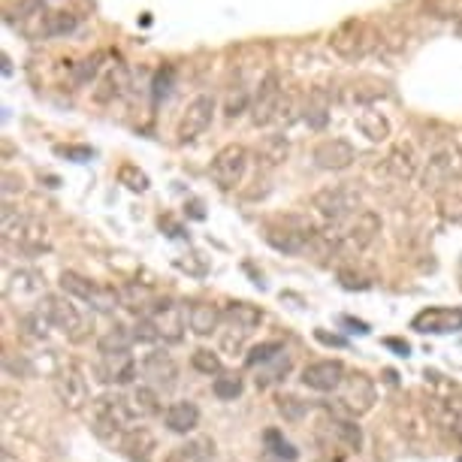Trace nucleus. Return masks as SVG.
Wrapping results in <instances>:
<instances>
[{
	"label": "nucleus",
	"instance_id": "obj_1",
	"mask_svg": "<svg viewBox=\"0 0 462 462\" xmlns=\"http://www.w3.org/2000/svg\"><path fill=\"white\" fill-rule=\"evenodd\" d=\"M139 420L134 411L130 396L121 393H103L91 402V426L100 439H106L112 444H118V439L127 430H134V423Z\"/></svg>",
	"mask_w": 462,
	"mask_h": 462
},
{
	"label": "nucleus",
	"instance_id": "obj_46",
	"mask_svg": "<svg viewBox=\"0 0 462 462\" xmlns=\"http://www.w3.org/2000/svg\"><path fill=\"white\" fill-rule=\"evenodd\" d=\"M118 181H121L125 188L136 190V194H143V190H148V176L136 167V163H125V167L118 170Z\"/></svg>",
	"mask_w": 462,
	"mask_h": 462
},
{
	"label": "nucleus",
	"instance_id": "obj_35",
	"mask_svg": "<svg viewBox=\"0 0 462 462\" xmlns=\"http://www.w3.org/2000/svg\"><path fill=\"white\" fill-rule=\"evenodd\" d=\"M19 329H22L24 338H31V342H42V338H49V333L55 327H51V320L42 315L40 309H31V311H24V315H22Z\"/></svg>",
	"mask_w": 462,
	"mask_h": 462
},
{
	"label": "nucleus",
	"instance_id": "obj_13",
	"mask_svg": "<svg viewBox=\"0 0 462 462\" xmlns=\"http://www.w3.org/2000/svg\"><path fill=\"white\" fill-rule=\"evenodd\" d=\"M245 170H248V148L245 145H226L221 148V152L215 154L212 167H208V172H212L215 185L230 190L236 188L242 179H245Z\"/></svg>",
	"mask_w": 462,
	"mask_h": 462
},
{
	"label": "nucleus",
	"instance_id": "obj_49",
	"mask_svg": "<svg viewBox=\"0 0 462 462\" xmlns=\"http://www.w3.org/2000/svg\"><path fill=\"white\" fill-rule=\"evenodd\" d=\"M134 338H136V342H143V345L161 342L158 329H154V324H152L148 318H136V324H134Z\"/></svg>",
	"mask_w": 462,
	"mask_h": 462
},
{
	"label": "nucleus",
	"instance_id": "obj_11",
	"mask_svg": "<svg viewBox=\"0 0 462 462\" xmlns=\"http://www.w3.org/2000/svg\"><path fill=\"white\" fill-rule=\"evenodd\" d=\"M212 118H215V97L212 94H197L185 106V112H181V118L176 125V139L181 145L194 143V139H199L212 127Z\"/></svg>",
	"mask_w": 462,
	"mask_h": 462
},
{
	"label": "nucleus",
	"instance_id": "obj_25",
	"mask_svg": "<svg viewBox=\"0 0 462 462\" xmlns=\"http://www.w3.org/2000/svg\"><path fill=\"white\" fill-rule=\"evenodd\" d=\"M118 296H121V305H125V309H130L139 318H145L148 311L154 309V302H158V293H154L148 284H139V282L121 284L118 287Z\"/></svg>",
	"mask_w": 462,
	"mask_h": 462
},
{
	"label": "nucleus",
	"instance_id": "obj_37",
	"mask_svg": "<svg viewBox=\"0 0 462 462\" xmlns=\"http://www.w3.org/2000/svg\"><path fill=\"white\" fill-rule=\"evenodd\" d=\"M356 127L363 130V136H369L372 143H383L390 136V121L381 116V112H363L356 118Z\"/></svg>",
	"mask_w": 462,
	"mask_h": 462
},
{
	"label": "nucleus",
	"instance_id": "obj_18",
	"mask_svg": "<svg viewBox=\"0 0 462 462\" xmlns=\"http://www.w3.org/2000/svg\"><path fill=\"white\" fill-rule=\"evenodd\" d=\"M347 378L342 360H318L302 369V383L318 393H338Z\"/></svg>",
	"mask_w": 462,
	"mask_h": 462
},
{
	"label": "nucleus",
	"instance_id": "obj_9",
	"mask_svg": "<svg viewBox=\"0 0 462 462\" xmlns=\"http://www.w3.org/2000/svg\"><path fill=\"white\" fill-rule=\"evenodd\" d=\"M51 390H55L58 402L64 405L67 411H82V408L91 402L88 378H85V372L76 363L60 365L55 372V378H51Z\"/></svg>",
	"mask_w": 462,
	"mask_h": 462
},
{
	"label": "nucleus",
	"instance_id": "obj_32",
	"mask_svg": "<svg viewBox=\"0 0 462 462\" xmlns=\"http://www.w3.org/2000/svg\"><path fill=\"white\" fill-rule=\"evenodd\" d=\"M125 91H127V67L116 64V67H112L109 73L100 79L97 91H94V100H97V103H112L116 97H121Z\"/></svg>",
	"mask_w": 462,
	"mask_h": 462
},
{
	"label": "nucleus",
	"instance_id": "obj_6",
	"mask_svg": "<svg viewBox=\"0 0 462 462\" xmlns=\"http://www.w3.org/2000/svg\"><path fill=\"white\" fill-rule=\"evenodd\" d=\"M374 46V31L363 19H345L329 33V49L345 60H363Z\"/></svg>",
	"mask_w": 462,
	"mask_h": 462
},
{
	"label": "nucleus",
	"instance_id": "obj_2",
	"mask_svg": "<svg viewBox=\"0 0 462 462\" xmlns=\"http://www.w3.org/2000/svg\"><path fill=\"white\" fill-rule=\"evenodd\" d=\"M4 242L22 254H42L49 251V226L37 215L13 212L10 206L4 208Z\"/></svg>",
	"mask_w": 462,
	"mask_h": 462
},
{
	"label": "nucleus",
	"instance_id": "obj_10",
	"mask_svg": "<svg viewBox=\"0 0 462 462\" xmlns=\"http://www.w3.org/2000/svg\"><path fill=\"white\" fill-rule=\"evenodd\" d=\"M282 106H284L282 76H278L275 69H269L254 91V106H251V121H254V127H266V125H273V121H278Z\"/></svg>",
	"mask_w": 462,
	"mask_h": 462
},
{
	"label": "nucleus",
	"instance_id": "obj_39",
	"mask_svg": "<svg viewBox=\"0 0 462 462\" xmlns=\"http://www.w3.org/2000/svg\"><path fill=\"white\" fill-rule=\"evenodd\" d=\"M423 10L439 22H462V0H423Z\"/></svg>",
	"mask_w": 462,
	"mask_h": 462
},
{
	"label": "nucleus",
	"instance_id": "obj_31",
	"mask_svg": "<svg viewBox=\"0 0 462 462\" xmlns=\"http://www.w3.org/2000/svg\"><path fill=\"white\" fill-rule=\"evenodd\" d=\"M435 203L448 221H462V176L450 179L448 185L435 190Z\"/></svg>",
	"mask_w": 462,
	"mask_h": 462
},
{
	"label": "nucleus",
	"instance_id": "obj_30",
	"mask_svg": "<svg viewBox=\"0 0 462 462\" xmlns=\"http://www.w3.org/2000/svg\"><path fill=\"white\" fill-rule=\"evenodd\" d=\"M167 462H215V441L212 439H194L167 453Z\"/></svg>",
	"mask_w": 462,
	"mask_h": 462
},
{
	"label": "nucleus",
	"instance_id": "obj_7",
	"mask_svg": "<svg viewBox=\"0 0 462 462\" xmlns=\"http://www.w3.org/2000/svg\"><path fill=\"white\" fill-rule=\"evenodd\" d=\"M37 309L51 320V327L60 329L69 342H82L85 336H88V320L82 318V311L76 309L73 302L67 300V296H55V293H46L40 300Z\"/></svg>",
	"mask_w": 462,
	"mask_h": 462
},
{
	"label": "nucleus",
	"instance_id": "obj_12",
	"mask_svg": "<svg viewBox=\"0 0 462 462\" xmlns=\"http://www.w3.org/2000/svg\"><path fill=\"white\" fill-rule=\"evenodd\" d=\"M338 402L351 417H363L369 414L374 402H378V393H374V381L365 372H351L338 390Z\"/></svg>",
	"mask_w": 462,
	"mask_h": 462
},
{
	"label": "nucleus",
	"instance_id": "obj_34",
	"mask_svg": "<svg viewBox=\"0 0 462 462\" xmlns=\"http://www.w3.org/2000/svg\"><path fill=\"white\" fill-rule=\"evenodd\" d=\"M134 329H127L125 324H112L106 333L100 336V354H118V351H130V345H134Z\"/></svg>",
	"mask_w": 462,
	"mask_h": 462
},
{
	"label": "nucleus",
	"instance_id": "obj_40",
	"mask_svg": "<svg viewBox=\"0 0 462 462\" xmlns=\"http://www.w3.org/2000/svg\"><path fill=\"white\" fill-rule=\"evenodd\" d=\"M287 372H291V356H287V351H284V354H278L275 360H269L266 365H260L257 387H269L273 381H282Z\"/></svg>",
	"mask_w": 462,
	"mask_h": 462
},
{
	"label": "nucleus",
	"instance_id": "obj_22",
	"mask_svg": "<svg viewBox=\"0 0 462 462\" xmlns=\"http://www.w3.org/2000/svg\"><path fill=\"white\" fill-rule=\"evenodd\" d=\"M118 450L125 453L130 462H152L154 450H158V441L154 435L145 430V426H134L118 439Z\"/></svg>",
	"mask_w": 462,
	"mask_h": 462
},
{
	"label": "nucleus",
	"instance_id": "obj_41",
	"mask_svg": "<svg viewBox=\"0 0 462 462\" xmlns=\"http://www.w3.org/2000/svg\"><path fill=\"white\" fill-rule=\"evenodd\" d=\"M190 365H194L199 374H208V378H217V374L224 372L221 356L215 351H208V347H197V351L190 354Z\"/></svg>",
	"mask_w": 462,
	"mask_h": 462
},
{
	"label": "nucleus",
	"instance_id": "obj_48",
	"mask_svg": "<svg viewBox=\"0 0 462 462\" xmlns=\"http://www.w3.org/2000/svg\"><path fill=\"white\" fill-rule=\"evenodd\" d=\"M100 64H103V55H94V58L79 60V64L73 67V82L76 85H88L94 76L100 73Z\"/></svg>",
	"mask_w": 462,
	"mask_h": 462
},
{
	"label": "nucleus",
	"instance_id": "obj_4",
	"mask_svg": "<svg viewBox=\"0 0 462 462\" xmlns=\"http://www.w3.org/2000/svg\"><path fill=\"white\" fill-rule=\"evenodd\" d=\"M318 226L309 221L305 215H287L278 224H269L263 230V239L282 254H302L305 248L315 242Z\"/></svg>",
	"mask_w": 462,
	"mask_h": 462
},
{
	"label": "nucleus",
	"instance_id": "obj_52",
	"mask_svg": "<svg viewBox=\"0 0 462 462\" xmlns=\"http://www.w3.org/2000/svg\"><path fill=\"white\" fill-rule=\"evenodd\" d=\"M315 338H318V342L329 345V347H345V345H347L342 336H329L327 329H315Z\"/></svg>",
	"mask_w": 462,
	"mask_h": 462
},
{
	"label": "nucleus",
	"instance_id": "obj_21",
	"mask_svg": "<svg viewBox=\"0 0 462 462\" xmlns=\"http://www.w3.org/2000/svg\"><path fill=\"white\" fill-rule=\"evenodd\" d=\"M354 161H356V148L342 136H329L324 143H318V148H315V163L320 170L342 172L351 167Z\"/></svg>",
	"mask_w": 462,
	"mask_h": 462
},
{
	"label": "nucleus",
	"instance_id": "obj_43",
	"mask_svg": "<svg viewBox=\"0 0 462 462\" xmlns=\"http://www.w3.org/2000/svg\"><path fill=\"white\" fill-rule=\"evenodd\" d=\"M284 158H287V139L282 134L266 136L263 145H260V161H263L266 167H278Z\"/></svg>",
	"mask_w": 462,
	"mask_h": 462
},
{
	"label": "nucleus",
	"instance_id": "obj_19",
	"mask_svg": "<svg viewBox=\"0 0 462 462\" xmlns=\"http://www.w3.org/2000/svg\"><path fill=\"white\" fill-rule=\"evenodd\" d=\"M411 329H417V333H432V336L462 333V309H448V305L423 309L420 315H414Z\"/></svg>",
	"mask_w": 462,
	"mask_h": 462
},
{
	"label": "nucleus",
	"instance_id": "obj_17",
	"mask_svg": "<svg viewBox=\"0 0 462 462\" xmlns=\"http://www.w3.org/2000/svg\"><path fill=\"white\" fill-rule=\"evenodd\" d=\"M4 291L13 305H33L37 309L40 300L46 296V278L37 269H15Z\"/></svg>",
	"mask_w": 462,
	"mask_h": 462
},
{
	"label": "nucleus",
	"instance_id": "obj_15",
	"mask_svg": "<svg viewBox=\"0 0 462 462\" xmlns=\"http://www.w3.org/2000/svg\"><path fill=\"white\" fill-rule=\"evenodd\" d=\"M143 378L148 387H154L158 393H170V390H176V383H179V363L172 360V354L167 351H148L143 356Z\"/></svg>",
	"mask_w": 462,
	"mask_h": 462
},
{
	"label": "nucleus",
	"instance_id": "obj_26",
	"mask_svg": "<svg viewBox=\"0 0 462 462\" xmlns=\"http://www.w3.org/2000/svg\"><path fill=\"white\" fill-rule=\"evenodd\" d=\"M163 423H167L170 432L188 435V432H194L197 426H199V408L194 402H188V399H181V402H172L167 411H163Z\"/></svg>",
	"mask_w": 462,
	"mask_h": 462
},
{
	"label": "nucleus",
	"instance_id": "obj_47",
	"mask_svg": "<svg viewBox=\"0 0 462 462\" xmlns=\"http://www.w3.org/2000/svg\"><path fill=\"white\" fill-rule=\"evenodd\" d=\"M305 411H309V405L302 402V399H296V396H278V414L284 417V420H291V423H300Z\"/></svg>",
	"mask_w": 462,
	"mask_h": 462
},
{
	"label": "nucleus",
	"instance_id": "obj_38",
	"mask_svg": "<svg viewBox=\"0 0 462 462\" xmlns=\"http://www.w3.org/2000/svg\"><path fill=\"white\" fill-rule=\"evenodd\" d=\"M263 441H266V450L273 453L278 462H296V459H300V450H296L278 430H266Z\"/></svg>",
	"mask_w": 462,
	"mask_h": 462
},
{
	"label": "nucleus",
	"instance_id": "obj_16",
	"mask_svg": "<svg viewBox=\"0 0 462 462\" xmlns=\"http://www.w3.org/2000/svg\"><path fill=\"white\" fill-rule=\"evenodd\" d=\"M145 318L152 320L154 329H158L161 342L176 345L185 338V309H181L176 300H158Z\"/></svg>",
	"mask_w": 462,
	"mask_h": 462
},
{
	"label": "nucleus",
	"instance_id": "obj_45",
	"mask_svg": "<svg viewBox=\"0 0 462 462\" xmlns=\"http://www.w3.org/2000/svg\"><path fill=\"white\" fill-rule=\"evenodd\" d=\"M278 354H284L282 342H263V345L251 347V354L245 356V363H248V369H257V365H266L269 360H275Z\"/></svg>",
	"mask_w": 462,
	"mask_h": 462
},
{
	"label": "nucleus",
	"instance_id": "obj_29",
	"mask_svg": "<svg viewBox=\"0 0 462 462\" xmlns=\"http://www.w3.org/2000/svg\"><path fill=\"white\" fill-rule=\"evenodd\" d=\"M383 170L390 172L396 181H411L417 176V154L411 145H396L383 161Z\"/></svg>",
	"mask_w": 462,
	"mask_h": 462
},
{
	"label": "nucleus",
	"instance_id": "obj_55",
	"mask_svg": "<svg viewBox=\"0 0 462 462\" xmlns=\"http://www.w3.org/2000/svg\"><path fill=\"white\" fill-rule=\"evenodd\" d=\"M4 462H13V457H10V453H4Z\"/></svg>",
	"mask_w": 462,
	"mask_h": 462
},
{
	"label": "nucleus",
	"instance_id": "obj_14",
	"mask_svg": "<svg viewBox=\"0 0 462 462\" xmlns=\"http://www.w3.org/2000/svg\"><path fill=\"white\" fill-rule=\"evenodd\" d=\"M381 233V217L374 212H356V217L345 224V230L338 233V248L342 254H360L378 239Z\"/></svg>",
	"mask_w": 462,
	"mask_h": 462
},
{
	"label": "nucleus",
	"instance_id": "obj_36",
	"mask_svg": "<svg viewBox=\"0 0 462 462\" xmlns=\"http://www.w3.org/2000/svg\"><path fill=\"white\" fill-rule=\"evenodd\" d=\"M305 125L315 127V130H324L327 118H329V103H327V91H311L309 97V106H305Z\"/></svg>",
	"mask_w": 462,
	"mask_h": 462
},
{
	"label": "nucleus",
	"instance_id": "obj_24",
	"mask_svg": "<svg viewBox=\"0 0 462 462\" xmlns=\"http://www.w3.org/2000/svg\"><path fill=\"white\" fill-rule=\"evenodd\" d=\"M224 324V311L215 302H194L188 309V327L197 336H212Z\"/></svg>",
	"mask_w": 462,
	"mask_h": 462
},
{
	"label": "nucleus",
	"instance_id": "obj_3",
	"mask_svg": "<svg viewBox=\"0 0 462 462\" xmlns=\"http://www.w3.org/2000/svg\"><path fill=\"white\" fill-rule=\"evenodd\" d=\"M263 324V311L251 302H233L230 309H224V324L217 329V342L226 354H242L245 342L254 336V329Z\"/></svg>",
	"mask_w": 462,
	"mask_h": 462
},
{
	"label": "nucleus",
	"instance_id": "obj_23",
	"mask_svg": "<svg viewBox=\"0 0 462 462\" xmlns=\"http://www.w3.org/2000/svg\"><path fill=\"white\" fill-rule=\"evenodd\" d=\"M459 176V170H457V154L453 152H439V154H432L430 163H426V170H423V188L426 190H439L448 185L450 179H457Z\"/></svg>",
	"mask_w": 462,
	"mask_h": 462
},
{
	"label": "nucleus",
	"instance_id": "obj_44",
	"mask_svg": "<svg viewBox=\"0 0 462 462\" xmlns=\"http://www.w3.org/2000/svg\"><path fill=\"white\" fill-rule=\"evenodd\" d=\"M248 106H254V100H251L248 88H233L226 94V103H224V116L230 121H236L242 112H248Z\"/></svg>",
	"mask_w": 462,
	"mask_h": 462
},
{
	"label": "nucleus",
	"instance_id": "obj_50",
	"mask_svg": "<svg viewBox=\"0 0 462 462\" xmlns=\"http://www.w3.org/2000/svg\"><path fill=\"white\" fill-rule=\"evenodd\" d=\"M338 284H342L345 291H369L372 287L363 275L351 273V269H342V273H338Z\"/></svg>",
	"mask_w": 462,
	"mask_h": 462
},
{
	"label": "nucleus",
	"instance_id": "obj_42",
	"mask_svg": "<svg viewBox=\"0 0 462 462\" xmlns=\"http://www.w3.org/2000/svg\"><path fill=\"white\" fill-rule=\"evenodd\" d=\"M212 393L217 399H224V402H230V399L242 396V374H236V372H221L212 381Z\"/></svg>",
	"mask_w": 462,
	"mask_h": 462
},
{
	"label": "nucleus",
	"instance_id": "obj_5",
	"mask_svg": "<svg viewBox=\"0 0 462 462\" xmlns=\"http://www.w3.org/2000/svg\"><path fill=\"white\" fill-rule=\"evenodd\" d=\"M60 291L67 296H76L88 305L91 311H100V315H112V311L121 305V296L116 287H103L91 278H85L79 273H64L60 275Z\"/></svg>",
	"mask_w": 462,
	"mask_h": 462
},
{
	"label": "nucleus",
	"instance_id": "obj_27",
	"mask_svg": "<svg viewBox=\"0 0 462 462\" xmlns=\"http://www.w3.org/2000/svg\"><path fill=\"white\" fill-rule=\"evenodd\" d=\"M324 432H327V439H329V441L342 444V448H347L351 453L363 448V432H360V426H356L354 420H345V417L329 414V417H327V423H324Z\"/></svg>",
	"mask_w": 462,
	"mask_h": 462
},
{
	"label": "nucleus",
	"instance_id": "obj_33",
	"mask_svg": "<svg viewBox=\"0 0 462 462\" xmlns=\"http://www.w3.org/2000/svg\"><path fill=\"white\" fill-rule=\"evenodd\" d=\"M130 402H134V411H136L139 420H145V417H158L163 411L161 393L154 387H148V383H143V387H136L134 393H130Z\"/></svg>",
	"mask_w": 462,
	"mask_h": 462
},
{
	"label": "nucleus",
	"instance_id": "obj_20",
	"mask_svg": "<svg viewBox=\"0 0 462 462\" xmlns=\"http://www.w3.org/2000/svg\"><path fill=\"white\" fill-rule=\"evenodd\" d=\"M94 372H97V381H103V383L127 387V383L136 381L139 365H136L134 354H130V351H118V354H100V360H97V365H94Z\"/></svg>",
	"mask_w": 462,
	"mask_h": 462
},
{
	"label": "nucleus",
	"instance_id": "obj_53",
	"mask_svg": "<svg viewBox=\"0 0 462 462\" xmlns=\"http://www.w3.org/2000/svg\"><path fill=\"white\" fill-rule=\"evenodd\" d=\"M383 347H390V351H396L399 356H408V354H411V345L402 342V338H383Z\"/></svg>",
	"mask_w": 462,
	"mask_h": 462
},
{
	"label": "nucleus",
	"instance_id": "obj_54",
	"mask_svg": "<svg viewBox=\"0 0 462 462\" xmlns=\"http://www.w3.org/2000/svg\"><path fill=\"white\" fill-rule=\"evenodd\" d=\"M15 190L22 194V179H15L13 172H6V176H4V197L10 199V197L15 194Z\"/></svg>",
	"mask_w": 462,
	"mask_h": 462
},
{
	"label": "nucleus",
	"instance_id": "obj_8",
	"mask_svg": "<svg viewBox=\"0 0 462 462\" xmlns=\"http://www.w3.org/2000/svg\"><path fill=\"white\" fill-rule=\"evenodd\" d=\"M360 199H363L360 190H356L354 185H329V188L318 190V194L311 197V206H315L329 224L338 226V224H345L351 215H356Z\"/></svg>",
	"mask_w": 462,
	"mask_h": 462
},
{
	"label": "nucleus",
	"instance_id": "obj_51",
	"mask_svg": "<svg viewBox=\"0 0 462 462\" xmlns=\"http://www.w3.org/2000/svg\"><path fill=\"white\" fill-rule=\"evenodd\" d=\"M170 91H172V69H161L158 73V79H154V100H167L170 97Z\"/></svg>",
	"mask_w": 462,
	"mask_h": 462
},
{
	"label": "nucleus",
	"instance_id": "obj_28",
	"mask_svg": "<svg viewBox=\"0 0 462 462\" xmlns=\"http://www.w3.org/2000/svg\"><path fill=\"white\" fill-rule=\"evenodd\" d=\"M33 22H37V37H67V33L79 28V15L64 10H49Z\"/></svg>",
	"mask_w": 462,
	"mask_h": 462
}]
</instances>
